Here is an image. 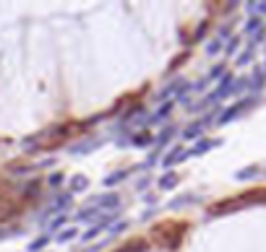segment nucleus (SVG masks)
Here are the masks:
<instances>
[{
  "label": "nucleus",
  "instance_id": "f257e3e1",
  "mask_svg": "<svg viewBox=\"0 0 266 252\" xmlns=\"http://www.w3.org/2000/svg\"><path fill=\"white\" fill-rule=\"evenodd\" d=\"M185 234H188V224L185 221H162L157 226H151L146 242H157V244H162L167 249H177L180 242L185 239Z\"/></svg>",
  "mask_w": 266,
  "mask_h": 252
},
{
  "label": "nucleus",
  "instance_id": "f03ea898",
  "mask_svg": "<svg viewBox=\"0 0 266 252\" xmlns=\"http://www.w3.org/2000/svg\"><path fill=\"white\" fill-rule=\"evenodd\" d=\"M113 218H115V213H102L99 218H97V224L92 226V229H89V232L81 237V242H92L94 237H99L102 232H104V229H110V224H113Z\"/></svg>",
  "mask_w": 266,
  "mask_h": 252
},
{
  "label": "nucleus",
  "instance_id": "7ed1b4c3",
  "mask_svg": "<svg viewBox=\"0 0 266 252\" xmlns=\"http://www.w3.org/2000/svg\"><path fill=\"white\" fill-rule=\"evenodd\" d=\"M92 205H94L97 211H115L118 205H120V195H115V193L97 195V198H92Z\"/></svg>",
  "mask_w": 266,
  "mask_h": 252
},
{
  "label": "nucleus",
  "instance_id": "20e7f679",
  "mask_svg": "<svg viewBox=\"0 0 266 252\" xmlns=\"http://www.w3.org/2000/svg\"><path fill=\"white\" fill-rule=\"evenodd\" d=\"M240 198H230V200H222V203H214L209 205V216H219V213H230V211H237L240 208Z\"/></svg>",
  "mask_w": 266,
  "mask_h": 252
},
{
  "label": "nucleus",
  "instance_id": "39448f33",
  "mask_svg": "<svg viewBox=\"0 0 266 252\" xmlns=\"http://www.w3.org/2000/svg\"><path fill=\"white\" fill-rule=\"evenodd\" d=\"M73 200H71V193H65V195H60V198H55V203L50 205V208H47V213H63L65 208H68V205H71Z\"/></svg>",
  "mask_w": 266,
  "mask_h": 252
},
{
  "label": "nucleus",
  "instance_id": "423d86ee",
  "mask_svg": "<svg viewBox=\"0 0 266 252\" xmlns=\"http://www.w3.org/2000/svg\"><path fill=\"white\" fill-rule=\"evenodd\" d=\"M151 143H154V138H151L149 130L136 133V135H133V141H130V146H136V148H146V146H151Z\"/></svg>",
  "mask_w": 266,
  "mask_h": 252
},
{
  "label": "nucleus",
  "instance_id": "0eeeda50",
  "mask_svg": "<svg viewBox=\"0 0 266 252\" xmlns=\"http://www.w3.org/2000/svg\"><path fill=\"white\" fill-rule=\"evenodd\" d=\"M146 249H149V242L146 239H130L125 247H120L115 252H146Z\"/></svg>",
  "mask_w": 266,
  "mask_h": 252
},
{
  "label": "nucleus",
  "instance_id": "6e6552de",
  "mask_svg": "<svg viewBox=\"0 0 266 252\" xmlns=\"http://www.w3.org/2000/svg\"><path fill=\"white\" fill-rule=\"evenodd\" d=\"M185 151L183 148H172L167 156H165V167H172V164H177V162H185Z\"/></svg>",
  "mask_w": 266,
  "mask_h": 252
},
{
  "label": "nucleus",
  "instance_id": "1a4fd4ad",
  "mask_svg": "<svg viewBox=\"0 0 266 252\" xmlns=\"http://www.w3.org/2000/svg\"><path fill=\"white\" fill-rule=\"evenodd\" d=\"M99 143H102V141H86V143H76V146H71V153H73V156H78V153H89V151H94Z\"/></svg>",
  "mask_w": 266,
  "mask_h": 252
},
{
  "label": "nucleus",
  "instance_id": "9d476101",
  "mask_svg": "<svg viewBox=\"0 0 266 252\" xmlns=\"http://www.w3.org/2000/svg\"><path fill=\"white\" fill-rule=\"evenodd\" d=\"M177 182H180V177H177L175 172H167V174L159 179V187H162V190H172V187L177 185Z\"/></svg>",
  "mask_w": 266,
  "mask_h": 252
},
{
  "label": "nucleus",
  "instance_id": "9b49d317",
  "mask_svg": "<svg viewBox=\"0 0 266 252\" xmlns=\"http://www.w3.org/2000/svg\"><path fill=\"white\" fill-rule=\"evenodd\" d=\"M89 187V179L84 177V174H76L73 179H71V193H84Z\"/></svg>",
  "mask_w": 266,
  "mask_h": 252
},
{
  "label": "nucleus",
  "instance_id": "f8f14e48",
  "mask_svg": "<svg viewBox=\"0 0 266 252\" xmlns=\"http://www.w3.org/2000/svg\"><path fill=\"white\" fill-rule=\"evenodd\" d=\"M125 177H128V172H113V174L104 179V185H107V187H113V185H118V182H123Z\"/></svg>",
  "mask_w": 266,
  "mask_h": 252
},
{
  "label": "nucleus",
  "instance_id": "ddd939ff",
  "mask_svg": "<svg viewBox=\"0 0 266 252\" xmlns=\"http://www.w3.org/2000/svg\"><path fill=\"white\" fill-rule=\"evenodd\" d=\"M99 211L94 208V205H89V208H84V211H78V216H76V221H89V218H94Z\"/></svg>",
  "mask_w": 266,
  "mask_h": 252
},
{
  "label": "nucleus",
  "instance_id": "4468645a",
  "mask_svg": "<svg viewBox=\"0 0 266 252\" xmlns=\"http://www.w3.org/2000/svg\"><path fill=\"white\" fill-rule=\"evenodd\" d=\"M180 86H183V81H180V78H177V81H172V83H170L167 88H162V91H159V97H157V99H165V97H170L172 91H177Z\"/></svg>",
  "mask_w": 266,
  "mask_h": 252
},
{
  "label": "nucleus",
  "instance_id": "2eb2a0df",
  "mask_svg": "<svg viewBox=\"0 0 266 252\" xmlns=\"http://www.w3.org/2000/svg\"><path fill=\"white\" fill-rule=\"evenodd\" d=\"M170 109H172L170 104H165V107H159V109H157V114H154V117H149V122H162V120L167 117V114H170Z\"/></svg>",
  "mask_w": 266,
  "mask_h": 252
},
{
  "label": "nucleus",
  "instance_id": "dca6fc26",
  "mask_svg": "<svg viewBox=\"0 0 266 252\" xmlns=\"http://www.w3.org/2000/svg\"><path fill=\"white\" fill-rule=\"evenodd\" d=\"M144 112V104H136V107H130L125 114H123V122H130L133 117H136V114H141Z\"/></svg>",
  "mask_w": 266,
  "mask_h": 252
},
{
  "label": "nucleus",
  "instance_id": "f3484780",
  "mask_svg": "<svg viewBox=\"0 0 266 252\" xmlns=\"http://www.w3.org/2000/svg\"><path fill=\"white\" fill-rule=\"evenodd\" d=\"M201 128H204L201 122H196V125H188V128H185V133H183V138H196V135L201 133Z\"/></svg>",
  "mask_w": 266,
  "mask_h": 252
},
{
  "label": "nucleus",
  "instance_id": "a211bd4d",
  "mask_svg": "<svg viewBox=\"0 0 266 252\" xmlns=\"http://www.w3.org/2000/svg\"><path fill=\"white\" fill-rule=\"evenodd\" d=\"M47 242H50L47 237H39V239H34V242L29 244V249H32V252H37V249H44V247H47Z\"/></svg>",
  "mask_w": 266,
  "mask_h": 252
},
{
  "label": "nucleus",
  "instance_id": "6ab92c4d",
  "mask_svg": "<svg viewBox=\"0 0 266 252\" xmlns=\"http://www.w3.org/2000/svg\"><path fill=\"white\" fill-rule=\"evenodd\" d=\"M73 237H76V229H65V232L58 234V242H71Z\"/></svg>",
  "mask_w": 266,
  "mask_h": 252
},
{
  "label": "nucleus",
  "instance_id": "aec40b11",
  "mask_svg": "<svg viewBox=\"0 0 266 252\" xmlns=\"http://www.w3.org/2000/svg\"><path fill=\"white\" fill-rule=\"evenodd\" d=\"M172 133H175V128H172V125H170V128H165V130L159 133V143H162V146L170 141V135H172Z\"/></svg>",
  "mask_w": 266,
  "mask_h": 252
},
{
  "label": "nucleus",
  "instance_id": "412c9836",
  "mask_svg": "<svg viewBox=\"0 0 266 252\" xmlns=\"http://www.w3.org/2000/svg\"><path fill=\"white\" fill-rule=\"evenodd\" d=\"M63 182V172H55V174H50V187H58Z\"/></svg>",
  "mask_w": 266,
  "mask_h": 252
},
{
  "label": "nucleus",
  "instance_id": "4be33fe9",
  "mask_svg": "<svg viewBox=\"0 0 266 252\" xmlns=\"http://www.w3.org/2000/svg\"><path fill=\"white\" fill-rule=\"evenodd\" d=\"M63 224H65V216H63V213H60V216H55V218H52V221H50V229H60V226H63Z\"/></svg>",
  "mask_w": 266,
  "mask_h": 252
},
{
  "label": "nucleus",
  "instance_id": "5701e85b",
  "mask_svg": "<svg viewBox=\"0 0 266 252\" xmlns=\"http://www.w3.org/2000/svg\"><path fill=\"white\" fill-rule=\"evenodd\" d=\"M211 146H214V143H198V146L193 148V153H204V151H209Z\"/></svg>",
  "mask_w": 266,
  "mask_h": 252
},
{
  "label": "nucleus",
  "instance_id": "b1692460",
  "mask_svg": "<svg viewBox=\"0 0 266 252\" xmlns=\"http://www.w3.org/2000/svg\"><path fill=\"white\" fill-rule=\"evenodd\" d=\"M125 229H128V221H123V224H118V226L113 229V234H120V232H125Z\"/></svg>",
  "mask_w": 266,
  "mask_h": 252
},
{
  "label": "nucleus",
  "instance_id": "393cba45",
  "mask_svg": "<svg viewBox=\"0 0 266 252\" xmlns=\"http://www.w3.org/2000/svg\"><path fill=\"white\" fill-rule=\"evenodd\" d=\"M183 60H188V52H185V55H180V57H177V60H172V65H170V68H177V65H180Z\"/></svg>",
  "mask_w": 266,
  "mask_h": 252
},
{
  "label": "nucleus",
  "instance_id": "a878e982",
  "mask_svg": "<svg viewBox=\"0 0 266 252\" xmlns=\"http://www.w3.org/2000/svg\"><path fill=\"white\" fill-rule=\"evenodd\" d=\"M144 187H149V177H144V179L139 182V190H144Z\"/></svg>",
  "mask_w": 266,
  "mask_h": 252
},
{
  "label": "nucleus",
  "instance_id": "bb28decb",
  "mask_svg": "<svg viewBox=\"0 0 266 252\" xmlns=\"http://www.w3.org/2000/svg\"><path fill=\"white\" fill-rule=\"evenodd\" d=\"M0 146H3V141H0Z\"/></svg>",
  "mask_w": 266,
  "mask_h": 252
}]
</instances>
